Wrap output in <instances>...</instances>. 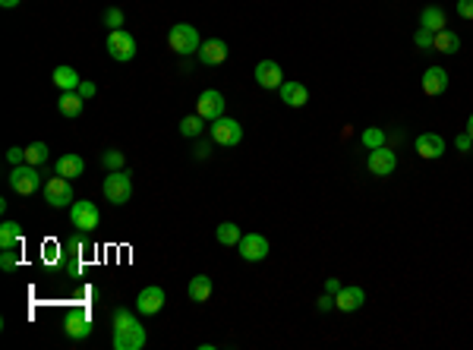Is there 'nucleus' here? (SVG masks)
Returning a JSON list of instances; mask_svg holds the SVG:
<instances>
[{"label": "nucleus", "instance_id": "1", "mask_svg": "<svg viewBox=\"0 0 473 350\" xmlns=\"http://www.w3.org/2000/svg\"><path fill=\"white\" fill-rule=\"evenodd\" d=\"M114 350H142L145 347V328L130 309H114Z\"/></svg>", "mask_w": 473, "mask_h": 350}, {"label": "nucleus", "instance_id": "2", "mask_svg": "<svg viewBox=\"0 0 473 350\" xmlns=\"http://www.w3.org/2000/svg\"><path fill=\"white\" fill-rule=\"evenodd\" d=\"M167 42H171V51H177L180 57H186V54H199V48H202L199 32H196V25H189V23L174 25L171 35H167Z\"/></svg>", "mask_w": 473, "mask_h": 350}, {"label": "nucleus", "instance_id": "3", "mask_svg": "<svg viewBox=\"0 0 473 350\" xmlns=\"http://www.w3.org/2000/svg\"><path fill=\"white\" fill-rule=\"evenodd\" d=\"M104 199L107 202H114V205H124V202H130L133 196V180H130V174L126 171H107V177H104Z\"/></svg>", "mask_w": 473, "mask_h": 350}, {"label": "nucleus", "instance_id": "4", "mask_svg": "<svg viewBox=\"0 0 473 350\" xmlns=\"http://www.w3.org/2000/svg\"><path fill=\"white\" fill-rule=\"evenodd\" d=\"M10 186L19 196H32V193L42 190V174H38L35 164H16L10 171Z\"/></svg>", "mask_w": 473, "mask_h": 350}, {"label": "nucleus", "instance_id": "5", "mask_svg": "<svg viewBox=\"0 0 473 350\" xmlns=\"http://www.w3.org/2000/svg\"><path fill=\"white\" fill-rule=\"evenodd\" d=\"M208 136H212L215 145H227V149H234V145H240V139H243V126L236 123L234 117H218V120H212V126H208Z\"/></svg>", "mask_w": 473, "mask_h": 350}, {"label": "nucleus", "instance_id": "6", "mask_svg": "<svg viewBox=\"0 0 473 350\" xmlns=\"http://www.w3.org/2000/svg\"><path fill=\"white\" fill-rule=\"evenodd\" d=\"M107 54H111L114 60H120V64H130V60L136 57V38L126 29H114L111 35H107Z\"/></svg>", "mask_w": 473, "mask_h": 350}, {"label": "nucleus", "instance_id": "7", "mask_svg": "<svg viewBox=\"0 0 473 350\" xmlns=\"http://www.w3.org/2000/svg\"><path fill=\"white\" fill-rule=\"evenodd\" d=\"M70 221H73L76 231L89 234V231H95V227L101 224V212L95 208V202H73V205H70Z\"/></svg>", "mask_w": 473, "mask_h": 350}, {"label": "nucleus", "instance_id": "8", "mask_svg": "<svg viewBox=\"0 0 473 350\" xmlns=\"http://www.w3.org/2000/svg\"><path fill=\"white\" fill-rule=\"evenodd\" d=\"M44 202L51 208H66L73 202V180H66V177H51L44 183Z\"/></svg>", "mask_w": 473, "mask_h": 350}, {"label": "nucleus", "instance_id": "9", "mask_svg": "<svg viewBox=\"0 0 473 350\" xmlns=\"http://www.w3.org/2000/svg\"><path fill=\"white\" fill-rule=\"evenodd\" d=\"M224 95H221V92H215V89H205L199 95V101H196V114H199L202 120H208V123H212V120H218V117H224Z\"/></svg>", "mask_w": 473, "mask_h": 350}, {"label": "nucleus", "instance_id": "10", "mask_svg": "<svg viewBox=\"0 0 473 350\" xmlns=\"http://www.w3.org/2000/svg\"><path fill=\"white\" fill-rule=\"evenodd\" d=\"M236 250H240V259L262 262L268 253H272V246H268V237H262V234H246V237H240Z\"/></svg>", "mask_w": 473, "mask_h": 350}, {"label": "nucleus", "instance_id": "11", "mask_svg": "<svg viewBox=\"0 0 473 350\" xmlns=\"http://www.w3.org/2000/svg\"><path fill=\"white\" fill-rule=\"evenodd\" d=\"M64 334L70 341H85L92 334V319L83 313V309H73V313H66V319H64Z\"/></svg>", "mask_w": 473, "mask_h": 350}, {"label": "nucleus", "instance_id": "12", "mask_svg": "<svg viewBox=\"0 0 473 350\" xmlns=\"http://www.w3.org/2000/svg\"><path fill=\"white\" fill-rule=\"evenodd\" d=\"M366 164H369V171H373L376 177H391V174H395V167H397V155L382 145V149L369 152Z\"/></svg>", "mask_w": 473, "mask_h": 350}, {"label": "nucleus", "instance_id": "13", "mask_svg": "<svg viewBox=\"0 0 473 350\" xmlns=\"http://www.w3.org/2000/svg\"><path fill=\"white\" fill-rule=\"evenodd\" d=\"M256 83L262 85V89H281L284 85V73H281V64H275V60H262L259 66H256Z\"/></svg>", "mask_w": 473, "mask_h": 350}, {"label": "nucleus", "instance_id": "14", "mask_svg": "<svg viewBox=\"0 0 473 350\" xmlns=\"http://www.w3.org/2000/svg\"><path fill=\"white\" fill-rule=\"evenodd\" d=\"M161 306H164V291L161 287H142L139 297H136V309L142 315H155L161 313Z\"/></svg>", "mask_w": 473, "mask_h": 350}, {"label": "nucleus", "instance_id": "15", "mask_svg": "<svg viewBox=\"0 0 473 350\" xmlns=\"http://www.w3.org/2000/svg\"><path fill=\"white\" fill-rule=\"evenodd\" d=\"M363 303H366L363 287H341V291L335 294V309H341V313H357Z\"/></svg>", "mask_w": 473, "mask_h": 350}, {"label": "nucleus", "instance_id": "16", "mask_svg": "<svg viewBox=\"0 0 473 350\" xmlns=\"http://www.w3.org/2000/svg\"><path fill=\"white\" fill-rule=\"evenodd\" d=\"M196 57H199L205 66H218V64L227 60V44L221 42V38H208V42H202V48H199Z\"/></svg>", "mask_w": 473, "mask_h": 350}, {"label": "nucleus", "instance_id": "17", "mask_svg": "<svg viewBox=\"0 0 473 350\" xmlns=\"http://www.w3.org/2000/svg\"><path fill=\"white\" fill-rule=\"evenodd\" d=\"M423 92L429 98L442 95V92H448V73L442 70V66H429V70L423 73Z\"/></svg>", "mask_w": 473, "mask_h": 350}, {"label": "nucleus", "instance_id": "18", "mask_svg": "<svg viewBox=\"0 0 473 350\" xmlns=\"http://www.w3.org/2000/svg\"><path fill=\"white\" fill-rule=\"evenodd\" d=\"M417 155L426 158V161L442 158V155H445V139L438 136V133H423V136L417 139Z\"/></svg>", "mask_w": 473, "mask_h": 350}, {"label": "nucleus", "instance_id": "19", "mask_svg": "<svg viewBox=\"0 0 473 350\" xmlns=\"http://www.w3.org/2000/svg\"><path fill=\"white\" fill-rule=\"evenodd\" d=\"M281 101L287 107H303L309 101V89L303 83H287V79H284V85H281Z\"/></svg>", "mask_w": 473, "mask_h": 350}, {"label": "nucleus", "instance_id": "20", "mask_svg": "<svg viewBox=\"0 0 473 350\" xmlns=\"http://www.w3.org/2000/svg\"><path fill=\"white\" fill-rule=\"evenodd\" d=\"M54 171H57L60 177H66V180H76V177H83V171H85V161L79 158V155H64V158H57V164H54Z\"/></svg>", "mask_w": 473, "mask_h": 350}, {"label": "nucleus", "instance_id": "21", "mask_svg": "<svg viewBox=\"0 0 473 350\" xmlns=\"http://www.w3.org/2000/svg\"><path fill=\"white\" fill-rule=\"evenodd\" d=\"M79 83H83V76H79L73 66H57V70H54V85H57L60 92H76Z\"/></svg>", "mask_w": 473, "mask_h": 350}, {"label": "nucleus", "instance_id": "22", "mask_svg": "<svg viewBox=\"0 0 473 350\" xmlns=\"http://www.w3.org/2000/svg\"><path fill=\"white\" fill-rule=\"evenodd\" d=\"M23 246V227L16 221H4L0 224V250H16Z\"/></svg>", "mask_w": 473, "mask_h": 350}, {"label": "nucleus", "instance_id": "23", "mask_svg": "<svg viewBox=\"0 0 473 350\" xmlns=\"http://www.w3.org/2000/svg\"><path fill=\"white\" fill-rule=\"evenodd\" d=\"M186 294H189L193 303H205L208 297H212V278H208V274H196V278L189 281Z\"/></svg>", "mask_w": 473, "mask_h": 350}, {"label": "nucleus", "instance_id": "24", "mask_svg": "<svg viewBox=\"0 0 473 350\" xmlns=\"http://www.w3.org/2000/svg\"><path fill=\"white\" fill-rule=\"evenodd\" d=\"M420 25H423V29H429V32H442V29H445V13H442V6H436V4L423 6Z\"/></svg>", "mask_w": 473, "mask_h": 350}, {"label": "nucleus", "instance_id": "25", "mask_svg": "<svg viewBox=\"0 0 473 350\" xmlns=\"http://www.w3.org/2000/svg\"><path fill=\"white\" fill-rule=\"evenodd\" d=\"M83 95H79V92H64V95H60V101H57V111L64 114V117H79V114H83Z\"/></svg>", "mask_w": 473, "mask_h": 350}, {"label": "nucleus", "instance_id": "26", "mask_svg": "<svg viewBox=\"0 0 473 350\" xmlns=\"http://www.w3.org/2000/svg\"><path fill=\"white\" fill-rule=\"evenodd\" d=\"M432 48L442 51V54H457L461 51V38H457L455 32L442 29V32H436V44H432Z\"/></svg>", "mask_w": 473, "mask_h": 350}, {"label": "nucleus", "instance_id": "27", "mask_svg": "<svg viewBox=\"0 0 473 350\" xmlns=\"http://www.w3.org/2000/svg\"><path fill=\"white\" fill-rule=\"evenodd\" d=\"M215 237H218V243H221V246H236V243H240L243 234H240V227H236L234 221H224V224H221L218 231H215Z\"/></svg>", "mask_w": 473, "mask_h": 350}, {"label": "nucleus", "instance_id": "28", "mask_svg": "<svg viewBox=\"0 0 473 350\" xmlns=\"http://www.w3.org/2000/svg\"><path fill=\"white\" fill-rule=\"evenodd\" d=\"M202 130H205V120H202L199 114H189V117L180 120V133H184L186 139H199Z\"/></svg>", "mask_w": 473, "mask_h": 350}, {"label": "nucleus", "instance_id": "29", "mask_svg": "<svg viewBox=\"0 0 473 350\" xmlns=\"http://www.w3.org/2000/svg\"><path fill=\"white\" fill-rule=\"evenodd\" d=\"M51 158V149H47L44 143H32V145H25V164H44V161Z\"/></svg>", "mask_w": 473, "mask_h": 350}, {"label": "nucleus", "instance_id": "30", "mask_svg": "<svg viewBox=\"0 0 473 350\" xmlns=\"http://www.w3.org/2000/svg\"><path fill=\"white\" fill-rule=\"evenodd\" d=\"M363 145H366V149L369 152H373V149H382V145H385V130H378V126H369V130H363Z\"/></svg>", "mask_w": 473, "mask_h": 350}, {"label": "nucleus", "instance_id": "31", "mask_svg": "<svg viewBox=\"0 0 473 350\" xmlns=\"http://www.w3.org/2000/svg\"><path fill=\"white\" fill-rule=\"evenodd\" d=\"M124 152H117V149H107L104 155H101V167L104 171H124Z\"/></svg>", "mask_w": 473, "mask_h": 350}, {"label": "nucleus", "instance_id": "32", "mask_svg": "<svg viewBox=\"0 0 473 350\" xmlns=\"http://www.w3.org/2000/svg\"><path fill=\"white\" fill-rule=\"evenodd\" d=\"M414 42H417V48H420V51H429L432 44H436V32H429V29H423V25H420L417 35H414Z\"/></svg>", "mask_w": 473, "mask_h": 350}, {"label": "nucleus", "instance_id": "33", "mask_svg": "<svg viewBox=\"0 0 473 350\" xmlns=\"http://www.w3.org/2000/svg\"><path fill=\"white\" fill-rule=\"evenodd\" d=\"M104 25H111V32L120 29V25H124V10H120V6H111V10L104 13Z\"/></svg>", "mask_w": 473, "mask_h": 350}, {"label": "nucleus", "instance_id": "34", "mask_svg": "<svg viewBox=\"0 0 473 350\" xmlns=\"http://www.w3.org/2000/svg\"><path fill=\"white\" fill-rule=\"evenodd\" d=\"M16 265H19V255L13 250H4V255H0V272H13Z\"/></svg>", "mask_w": 473, "mask_h": 350}, {"label": "nucleus", "instance_id": "35", "mask_svg": "<svg viewBox=\"0 0 473 350\" xmlns=\"http://www.w3.org/2000/svg\"><path fill=\"white\" fill-rule=\"evenodd\" d=\"M6 161H10L13 167H16V164H25V149H19V145H13V149L6 152Z\"/></svg>", "mask_w": 473, "mask_h": 350}, {"label": "nucleus", "instance_id": "36", "mask_svg": "<svg viewBox=\"0 0 473 350\" xmlns=\"http://www.w3.org/2000/svg\"><path fill=\"white\" fill-rule=\"evenodd\" d=\"M76 92H79V95H83L85 101H89V98H95V92H98V85H95V83H89V79H83Z\"/></svg>", "mask_w": 473, "mask_h": 350}, {"label": "nucleus", "instance_id": "37", "mask_svg": "<svg viewBox=\"0 0 473 350\" xmlns=\"http://www.w3.org/2000/svg\"><path fill=\"white\" fill-rule=\"evenodd\" d=\"M64 246H66V253H70V255H83V250H85V243L79 237H70Z\"/></svg>", "mask_w": 473, "mask_h": 350}, {"label": "nucleus", "instance_id": "38", "mask_svg": "<svg viewBox=\"0 0 473 350\" xmlns=\"http://www.w3.org/2000/svg\"><path fill=\"white\" fill-rule=\"evenodd\" d=\"M457 16L473 19V0H457Z\"/></svg>", "mask_w": 473, "mask_h": 350}, {"label": "nucleus", "instance_id": "39", "mask_svg": "<svg viewBox=\"0 0 473 350\" xmlns=\"http://www.w3.org/2000/svg\"><path fill=\"white\" fill-rule=\"evenodd\" d=\"M455 145H457V152H470L473 149V139L467 136V133H461V136L455 139Z\"/></svg>", "mask_w": 473, "mask_h": 350}, {"label": "nucleus", "instance_id": "40", "mask_svg": "<svg viewBox=\"0 0 473 350\" xmlns=\"http://www.w3.org/2000/svg\"><path fill=\"white\" fill-rule=\"evenodd\" d=\"M319 309H322V313L335 309V297H331V294H322V297H319Z\"/></svg>", "mask_w": 473, "mask_h": 350}, {"label": "nucleus", "instance_id": "41", "mask_svg": "<svg viewBox=\"0 0 473 350\" xmlns=\"http://www.w3.org/2000/svg\"><path fill=\"white\" fill-rule=\"evenodd\" d=\"M341 287H344V284H341L337 278H328V281H325V294H331V297H335V294L341 291Z\"/></svg>", "mask_w": 473, "mask_h": 350}, {"label": "nucleus", "instance_id": "42", "mask_svg": "<svg viewBox=\"0 0 473 350\" xmlns=\"http://www.w3.org/2000/svg\"><path fill=\"white\" fill-rule=\"evenodd\" d=\"M42 253H44L47 259L54 262V259H57V243H47V246H42Z\"/></svg>", "mask_w": 473, "mask_h": 350}, {"label": "nucleus", "instance_id": "43", "mask_svg": "<svg viewBox=\"0 0 473 350\" xmlns=\"http://www.w3.org/2000/svg\"><path fill=\"white\" fill-rule=\"evenodd\" d=\"M196 155H199V158H208V143H199V149H196Z\"/></svg>", "mask_w": 473, "mask_h": 350}, {"label": "nucleus", "instance_id": "44", "mask_svg": "<svg viewBox=\"0 0 473 350\" xmlns=\"http://www.w3.org/2000/svg\"><path fill=\"white\" fill-rule=\"evenodd\" d=\"M0 6H4V10H13V6H19V0H0Z\"/></svg>", "mask_w": 473, "mask_h": 350}, {"label": "nucleus", "instance_id": "45", "mask_svg": "<svg viewBox=\"0 0 473 350\" xmlns=\"http://www.w3.org/2000/svg\"><path fill=\"white\" fill-rule=\"evenodd\" d=\"M467 136L473 139V114H470V117H467Z\"/></svg>", "mask_w": 473, "mask_h": 350}]
</instances>
